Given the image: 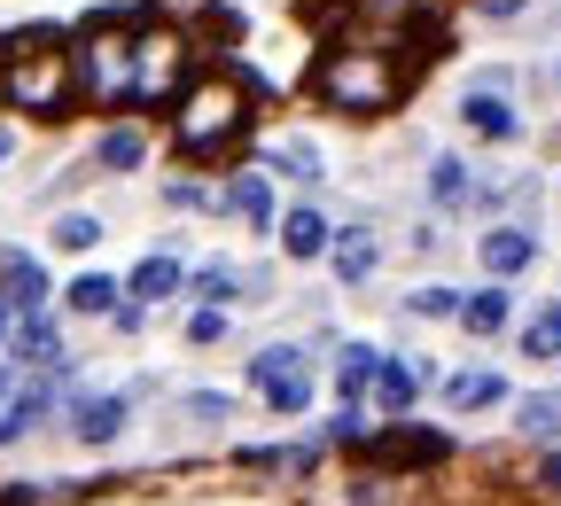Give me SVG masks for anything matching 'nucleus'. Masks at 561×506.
<instances>
[{"instance_id": "nucleus-1", "label": "nucleus", "mask_w": 561, "mask_h": 506, "mask_svg": "<svg viewBox=\"0 0 561 506\" xmlns=\"http://www.w3.org/2000/svg\"><path fill=\"white\" fill-rule=\"evenodd\" d=\"M70 94H79V55H70L55 32H16L0 39V102L24 117H55Z\"/></svg>"}, {"instance_id": "nucleus-2", "label": "nucleus", "mask_w": 561, "mask_h": 506, "mask_svg": "<svg viewBox=\"0 0 561 506\" xmlns=\"http://www.w3.org/2000/svg\"><path fill=\"white\" fill-rule=\"evenodd\" d=\"M312 94H320L328 110H351V117H382V110H398V94H405V70H398L390 55H375V47H335V55L312 70Z\"/></svg>"}, {"instance_id": "nucleus-3", "label": "nucleus", "mask_w": 561, "mask_h": 506, "mask_svg": "<svg viewBox=\"0 0 561 506\" xmlns=\"http://www.w3.org/2000/svg\"><path fill=\"white\" fill-rule=\"evenodd\" d=\"M250 125V87L234 79V70H219V79H195L180 94V149L210 157V149H227V140Z\"/></svg>"}, {"instance_id": "nucleus-4", "label": "nucleus", "mask_w": 561, "mask_h": 506, "mask_svg": "<svg viewBox=\"0 0 561 506\" xmlns=\"http://www.w3.org/2000/svg\"><path fill=\"white\" fill-rule=\"evenodd\" d=\"M79 87L94 102H133V32L117 16H102L79 47Z\"/></svg>"}, {"instance_id": "nucleus-5", "label": "nucleus", "mask_w": 561, "mask_h": 506, "mask_svg": "<svg viewBox=\"0 0 561 506\" xmlns=\"http://www.w3.org/2000/svg\"><path fill=\"white\" fill-rule=\"evenodd\" d=\"M180 79H187V39L172 24L133 32V102H172Z\"/></svg>"}, {"instance_id": "nucleus-6", "label": "nucleus", "mask_w": 561, "mask_h": 506, "mask_svg": "<svg viewBox=\"0 0 561 506\" xmlns=\"http://www.w3.org/2000/svg\"><path fill=\"white\" fill-rule=\"evenodd\" d=\"M250 382L265 390V405H273V413H305V405H312V375H305V350H289V343L257 350V358H250Z\"/></svg>"}, {"instance_id": "nucleus-7", "label": "nucleus", "mask_w": 561, "mask_h": 506, "mask_svg": "<svg viewBox=\"0 0 561 506\" xmlns=\"http://www.w3.org/2000/svg\"><path fill=\"white\" fill-rule=\"evenodd\" d=\"M375 460L382 468H430V460H445V437L437 428H390V437H375Z\"/></svg>"}, {"instance_id": "nucleus-8", "label": "nucleus", "mask_w": 561, "mask_h": 506, "mask_svg": "<svg viewBox=\"0 0 561 506\" xmlns=\"http://www.w3.org/2000/svg\"><path fill=\"white\" fill-rule=\"evenodd\" d=\"M476 250H483V273H491V280H515V273H523V265L538 257V242H530L523 227H491V234H483Z\"/></svg>"}, {"instance_id": "nucleus-9", "label": "nucleus", "mask_w": 561, "mask_h": 506, "mask_svg": "<svg viewBox=\"0 0 561 506\" xmlns=\"http://www.w3.org/2000/svg\"><path fill=\"white\" fill-rule=\"evenodd\" d=\"M460 117H468V133H483V140H515V133H523L515 102H507V94H491V87H476V94L460 102Z\"/></svg>"}, {"instance_id": "nucleus-10", "label": "nucleus", "mask_w": 561, "mask_h": 506, "mask_svg": "<svg viewBox=\"0 0 561 506\" xmlns=\"http://www.w3.org/2000/svg\"><path fill=\"white\" fill-rule=\"evenodd\" d=\"M328 257H335V280H351V288H359V280L382 265V242H375L367 227H351V234H328Z\"/></svg>"}, {"instance_id": "nucleus-11", "label": "nucleus", "mask_w": 561, "mask_h": 506, "mask_svg": "<svg viewBox=\"0 0 561 506\" xmlns=\"http://www.w3.org/2000/svg\"><path fill=\"white\" fill-rule=\"evenodd\" d=\"M507 320H515V297H507L500 280L476 288V297H460V327L468 335H507Z\"/></svg>"}, {"instance_id": "nucleus-12", "label": "nucleus", "mask_w": 561, "mask_h": 506, "mask_svg": "<svg viewBox=\"0 0 561 506\" xmlns=\"http://www.w3.org/2000/svg\"><path fill=\"white\" fill-rule=\"evenodd\" d=\"M9 343H16V367H55V350H62L47 312H16V335Z\"/></svg>"}, {"instance_id": "nucleus-13", "label": "nucleus", "mask_w": 561, "mask_h": 506, "mask_svg": "<svg viewBox=\"0 0 561 506\" xmlns=\"http://www.w3.org/2000/svg\"><path fill=\"white\" fill-rule=\"evenodd\" d=\"M421 382H430V367H405V358H382V367H375V405H382V413H405Z\"/></svg>"}, {"instance_id": "nucleus-14", "label": "nucleus", "mask_w": 561, "mask_h": 506, "mask_svg": "<svg viewBox=\"0 0 561 506\" xmlns=\"http://www.w3.org/2000/svg\"><path fill=\"white\" fill-rule=\"evenodd\" d=\"M0 288H9V304H16V312H39V304H47V273H39L32 257H16V250L0 257Z\"/></svg>"}, {"instance_id": "nucleus-15", "label": "nucleus", "mask_w": 561, "mask_h": 506, "mask_svg": "<svg viewBox=\"0 0 561 506\" xmlns=\"http://www.w3.org/2000/svg\"><path fill=\"white\" fill-rule=\"evenodd\" d=\"M280 250H289V257H320V250H328V219H320L312 203L280 219Z\"/></svg>"}, {"instance_id": "nucleus-16", "label": "nucleus", "mask_w": 561, "mask_h": 506, "mask_svg": "<svg viewBox=\"0 0 561 506\" xmlns=\"http://www.w3.org/2000/svg\"><path fill=\"white\" fill-rule=\"evenodd\" d=\"M70 428H79L87 445H110L117 428H125V398H87L79 413H70Z\"/></svg>"}, {"instance_id": "nucleus-17", "label": "nucleus", "mask_w": 561, "mask_h": 506, "mask_svg": "<svg viewBox=\"0 0 561 506\" xmlns=\"http://www.w3.org/2000/svg\"><path fill=\"white\" fill-rule=\"evenodd\" d=\"M187 273H180V257H140L133 265V304H157V297H172Z\"/></svg>"}, {"instance_id": "nucleus-18", "label": "nucleus", "mask_w": 561, "mask_h": 506, "mask_svg": "<svg viewBox=\"0 0 561 506\" xmlns=\"http://www.w3.org/2000/svg\"><path fill=\"white\" fill-rule=\"evenodd\" d=\"M500 398H507V382H500V375H453V382H445V405H453V413L500 405Z\"/></svg>"}, {"instance_id": "nucleus-19", "label": "nucleus", "mask_w": 561, "mask_h": 506, "mask_svg": "<svg viewBox=\"0 0 561 506\" xmlns=\"http://www.w3.org/2000/svg\"><path fill=\"white\" fill-rule=\"evenodd\" d=\"M375 367H382V358H375L367 343H351V350L335 358V390H343V398H367V390H375Z\"/></svg>"}, {"instance_id": "nucleus-20", "label": "nucleus", "mask_w": 561, "mask_h": 506, "mask_svg": "<svg viewBox=\"0 0 561 506\" xmlns=\"http://www.w3.org/2000/svg\"><path fill=\"white\" fill-rule=\"evenodd\" d=\"M242 288H265L257 273H234V265H203L195 273V297L203 304H227V297H242Z\"/></svg>"}, {"instance_id": "nucleus-21", "label": "nucleus", "mask_w": 561, "mask_h": 506, "mask_svg": "<svg viewBox=\"0 0 561 506\" xmlns=\"http://www.w3.org/2000/svg\"><path fill=\"white\" fill-rule=\"evenodd\" d=\"M430 195H437L445 210H460V203L476 195V187H468V164H460V157H437V164H430Z\"/></svg>"}, {"instance_id": "nucleus-22", "label": "nucleus", "mask_w": 561, "mask_h": 506, "mask_svg": "<svg viewBox=\"0 0 561 506\" xmlns=\"http://www.w3.org/2000/svg\"><path fill=\"white\" fill-rule=\"evenodd\" d=\"M523 350L530 358H561V304H546V312L523 320Z\"/></svg>"}, {"instance_id": "nucleus-23", "label": "nucleus", "mask_w": 561, "mask_h": 506, "mask_svg": "<svg viewBox=\"0 0 561 506\" xmlns=\"http://www.w3.org/2000/svg\"><path fill=\"white\" fill-rule=\"evenodd\" d=\"M515 421L530 428V437H561V390H538V398H523V405H515Z\"/></svg>"}, {"instance_id": "nucleus-24", "label": "nucleus", "mask_w": 561, "mask_h": 506, "mask_svg": "<svg viewBox=\"0 0 561 506\" xmlns=\"http://www.w3.org/2000/svg\"><path fill=\"white\" fill-rule=\"evenodd\" d=\"M234 210H242V219H250V227H265V219H273V180H265V172H250V180H234Z\"/></svg>"}, {"instance_id": "nucleus-25", "label": "nucleus", "mask_w": 561, "mask_h": 506, "mask_svg": "<svg viewBox=\"0 0 561 506\" xmlns=\"http://www.w3.org/2000/svg\"><path fill=\"white\" fill-rule=\"evenodd\" d=\"M437 0H359V16H375V24H421Z\"/></svg>"}, {"instance_id": "nucleus-26", "label": "nucleus", "mask_w": 561, "mask_h": 506, "mask_svg": "<svg viewBox=\"0 0 561 506\" xmlns=\"http://www.w3.org/2000/svg\"><path fill=\"white\" fill-rule=\"evenodd\" d=\"M110 304H117V280H102V273L70 280V312H110Z\"/></svg>"}, {"instance_id": "nucleus-27", "label": "nucleus", "mask_w": 561, "mask_h": 506, "mask_svg": "<svg viewBox=\"0 0 561 506\" xmlns=\"http://www.w3.org/2000/svg\"><path fill=\"white\" fill-rule=\"evenodd\" d=\"M140 157H149V140H140V133H110V140H102V164H110V172H133Z\"/></svg>"}, {"instance_id": "nucleus-28", "label": "nucleus", "mask_w": 561, "mask_h": 506, "mask_svg": "<svg viewBox=\"0 0 561 506\" xmlns=\"http://www.w3.org/2000/svg\"><path fill=\"white\" fill-rule=\"evenodd\" d=\"M273 164H280V172H297V180H320V149H312V140H280Z\"/></svg>"}, {"instance_id": "nucleus-29", "label": "nucleus", "mask_w": 561, "mask_h": 506, "mask_svg": "<svg viewBox=\"0 0 561 506\" xmlns=\"http://www.w3.org/2000/svg\"><path fill=\"white\" fill-rule=\"evenodd\" d=\"M413 312L421 320H460V288H413Z\"/></svg>"}, {"instance_id": "nucleus-30", "label": "nucleus", "mask_w": 561, "mask_h": 506, "mask_svg": "<svg viewBox=\"0 0 561 506\" xmlns=\"http://www.w3.org/2000/svg\"><path fill=\"white\" fill-rule=\"evenodd\" d=\"M55 242H62V250H94V242H102V227L87 219V210H70V219L55 227Z\"/></svg>"}, {"instance_id": "nucleus-31", "label": "nucleus", "mask_w": 561, "mask_h": 506, "mask_svg": "<svg viewBox=\"0 0 561 506\" xmlns=\"http://www.w3.org/2000/svg\"><path fill=\"white\" fill-rule=\"evenodd\" d=\"M219 335H227V312H219V304L187 320V343H219Z\"/></svg>"}, {"instance_id": "nucleus-32", "label": "nucleus", "mask_w": 561, "mask_h": 506, "mask_svg": "<svg viewBox=\"0 0 561 506\" xmlns=\"http://www.w3.org/2000/svg\"><path fill=\"white\" fill-rule=\"evenodd\" d=\"M538 491H561V452H553V460H538Z\"/></svg>"}, {"instance_id": "nucleus-33", "label": "nucleus", "mask_w": 561, "mask_h": 506, "mask_svg": "<svg viewBox=\"0 0 561 506\" xmlns=\"http://www.w3.org/2000/svg\"><path fill=\"white\" fill-rule=\"evenodd\" d=\"M0 398H16V358H0Z\"/></svg>"}, {"instance_id": "nucleus-34", "label": "nucleus", "mask_w": 561, "mask_h": 506, "mask_svg": "<svg viewBox=\"0 0 561 506\" xmlns=\"http://www.w3.org/2000/svg\"><path fill=\"white\" fill-rule=\"evenodd\" d=\"M9 335H16V304H9V297H0V343H9Z\"/></svg>"}, {"instance_id": "nucleus-35", "label": "nucleus", "mask_w": 561, "mask_h": 506, "mask_svg": "<svg viewBox=\"0 0 561 506\" xmlns=\"http://www.w3.org/2000/svg\"><path fill=\"white\" fill-rule=\"evenodd\" d=\"M483 9H491V16H515V9H523V0H483Z\"/></svg>"}, {"instance_id": "nucleus-36", "label": "nucleus", "mask_w": 561, "mask_h": 506, "mask_svg": "<svg viewBox=\"0 0 561 506\" xmlns=\"http://www.w3.org/2000/svg\"><path fill=\"white\" fill-rule=\"evenodd\" d=\"M9 149H16V140H9V133H0V164H9Z\"/></svg>"}]
</instances>
